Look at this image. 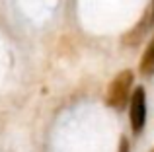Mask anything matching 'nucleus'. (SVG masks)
Returning a JSON list of instances; mask_svg holds the SVG:
<instances>
[{"label": "nucleus", "mask_w": 154, "mask_h": 152, "mask_svg": "<svg viewBox=\"0 0 154 152\" xmlns=\"http://www.w3.org/2000/svg\"><path fill=\"white\" fill-rule=\"evenodd\" d=\"M133 82H135L133 70H121V72L109 82L107 92H105V103H107L109 107H113V109H123L125 103L131 99Z\"/></svg>", "instance_id": "1"}, {"label": "nucleus", "mask_w": 154, "mask_h": 152, "mask_svg": "<svg viewBox=\"0 0 154 152\" xmlns=\"http://www.w3.org/2000/svg\"><path fill=\"white\" fill-rule=\"evenodd\" d=\"M129 117H131V129L135 135H140L146 125V92L143 86H137L129 99Z\"/></svg>", "instance_id": "2"}, {"label": "nucleus", "mask_w": 154, "mask_h": 152, "mask_svg": "<svg viewBox=\"0 0 154 152\" xmlns=\"http://www.w3.org/2000/svg\"><path fill=\"white\" fill-rule=\"evenodd\" d=\"M139 70H140L143 76H152L154 74V35H152L150 41H148L146 49H144V53H143Z\"/></svg>", "instance_id": "3"}, {"label": "nucleus", "mask_w": 154, "mask_h": 152, "mask_svg": "<svg viewBox=\"0 0 154 152\" xmlns=\"http://www.w3.org/2000/svg\"><path fill=\"white\" fill-rule=\"evenodd\" d=\"M117 152H129V141L125 137H121V141H119V150Z\"/></svg>", "instance_id": "4"}, {"label": "nucleus", "mask_w": 154, "mask_h": 152, "mask_svg": "<svg viewBox=\"0 0 154 152\" xmlns=\"http://www.w3.org/2000/svg\"><path fill=\"white\" fill-rule=\"evenodd\" d=\"M154 22V8H152V14H150V23Z\"/></svg>", "instance_id": "5"}, {"label": "nucleus", "mask_w": 154, "mask_h": 152, "mask_svg": "<svg viewBox=\"0 0 154 152\" xmlns=\"http://www.w3.org/2000/svg\"><path fill=\"white\" fill-rule=\"evenodd\" d=\"M152 152H154V150H152Z\"/></svg>", "instance_id": "6"}]
</instances>
